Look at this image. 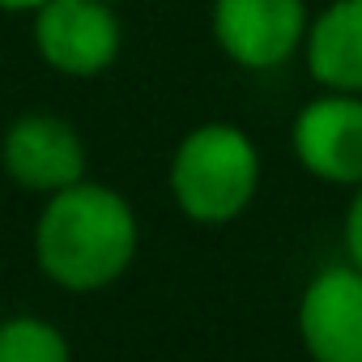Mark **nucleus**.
<instances>
[{
	"label": "nucleus",
	"instance_id": "obj_12",
	"mask_svg": "<svg viewBox=\"0 0 362 362\" xmlns=\"http://www.w3.org/2000/svg\"><path fill=\"white\" fill-rule=\"evenodd\" d=\"M107 5H115V0H107Z\"/></svg>",
	"mask_w": 362,
	"mask_h": 362
},
{
	"label": "nucleus",
	"instance_id": "obj_2",
	"mask_svg": "<svg viewBox=\"0 0 362 362\" xmlns=\"http://www.w3.org/2000/svg\"><path fill=\"white\" fill-rule=\"evenodd\" d=\"M260 188V153L235 124H201L175 145L170 197L179 214L201 226L235 222Z\"/></svg>",
	"mask_w": 362,
	"mask_h": 362
},
{
	"label": "nucleus",
	"instance_id": "obj_7",
	"mask_svg": "<svg viewBox=\"0 0 362 362\" xmlns=\"http://www.w3.org/2000/svg\"><path fill=\"white\" fill-rule=\"evenodd\" d=\"M298 337L311 362H362V269H320L298 298Z\"/></svg>",
	"mask_w": 362,
	"mask_h": 362
},
{
	"label": "nucleus",
	"instance_id": "obj_11",
	"mask_svg": "<svg viewBox=\"0 0 362 362\" xmlns=\"http://www.w3.org/2000/svg\"><path fill=\"white\" fill-rule=\"evenodd\" d=\"M43 5H47V0H0V9H9V13H35Z\"/></svg>",
	"mask_w": 362,
	"mask_h": 362
},
{
	"label": "nucleus",
	"instance_id": "obj_4",
	"mask_svg": "<svg viewBox=\"0 0 362 362\" xmlns=\"http://www.w3.org/2000/svg\"><path fill=\"white\" fill-rule=\"evenodd\" d=\"M0 166L18 188L56 197L86 179V141L69 119L35 111L9 124L0 141Z\"/></svg>",
	"mask_w": 362,
	"mask_h": 362
},
{
	"label": "nucleus",
	"instance_id": "obj_3",
	"mask_svg": "<svg viewBox=\"0 0 362 362\" xmlns=\"http://www.w3.org/2000/svg\"><path fill=\"white\" fill-rule=\"evenodd\" d=\"M119 43L124 30L107 0H47L35 9V47L64 77H98L115 64Z\"/></svg>",
	"mask_w": 362,
	"mask_h": 362
},
{
	"label": "nucleus",
	"instance_id": "obj_9",
	"mask_svg": "<svg viewBox=\"0 0 362 362\" xmlns=\"http://www.w3.org/2000/svg\"><path fill=\"white\" fill-rule=\"evenodd\" d=\"M0 362H73V349L52 320L13 315L0 324Z\"/></svg>",
	"mask_w": 362,
	"mask_h": 362
},
{
	"label": "nucleus",
	"instance_id": "obj_6",
	"mask_svg": "<svg viewBox=\"0 0 362 362\" xmlns=\"http://www.w3.org/2000/svg\"><path fill=\"white\" fill-rule=\"evenodd\" d=\"M290 141L307 175L337 188H362V94L324 90L298 111Z\"/></svg>",
	"mask_w": 362,
	"mask_h": 362
},
{
	"label": "nucleus",
	"instance_id": "obj_5",
	"mask_svg": "<svg viewBox=\"0 0 362 362\" xmlns=\"http://www.w3.org/2000/svg\"><path fill=\"white\" fill-rule=\"evenodd\" d=\"M303 0H214V39L243 69H277L307 43Z\"/></svg>",
	"mask_w": 362,
	"mask_h": 362
},
{
	"label": "nucleus",
	"instance_id": "obj_10",
	"mask_svg": "<svg viewBox=\"0 0 362 362\" xmlns=\"http://www.w3.org/2000/svg\"><path fill=\"white\" fill-rule=\"evenodd\" d=\"M345 256L362 269V188H354V201L345 209Z\"/></svg>",
	"mask_w": 362,
	"mask_h": 362
},
{
	"label": "nucleus",
	"instance_id": "obj_1",
	"mask_svg": "<svg viewBox=\"0 0 362 362\" xmlns=\"http://www.w3.org/2000/svg\"><path fill=\"white\" fill-rule=\"evenodd\" d=\"M136 243L141 226L132 205L94 179L47 197L35 222V264L52 286L69 294L115 286L136 260Z\"/></svg>",
	"mask_w": 362,
	"mask_h": 362
},
{
	"label": "nucleus",
	"instance_id": "obj_8",
	"mask_svg": "<svg viewBox=\"0 0 362 362\" xmlns=\"http://www.w3.org/2000/svg\"><path fill=\"white\" fill-rule=\"evenodd\" d=\"M307 73L337 94H362V0H332L307 26Z\"/></svg>",
	"mask_w": 362,
	"mask_h": 362
}]
</instances>
